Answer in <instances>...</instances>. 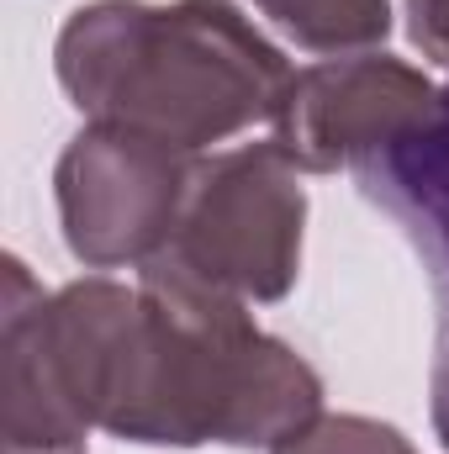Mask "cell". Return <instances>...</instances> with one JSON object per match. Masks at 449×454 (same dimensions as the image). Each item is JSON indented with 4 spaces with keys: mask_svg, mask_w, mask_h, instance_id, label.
Returning <instances> with one entry per match:
<instances>
[{
    "mask_svg": "<svg viewBox=\"0 0 449 454\" xmlns=\"http://www.w3.org/2000/svg\"><path fill=\"white\" fill-rule=\"evenodd\" d=\"M302 169L264 137L201 159L169 254L227 296L264 307L302 275Z\"/></svg>",
    "mask_w": 449,
    "mask_h": 454,
    "instance_id": "obj_3",
    "label": "cell"
},
{
    "mask_svg": "<svg viewBox=\"0 0 449 454\" xmlns=\"http://www.w3.org/2000/svg\"><path fill=\"white\" fill-rule=\"evenodd\" d=\"M307 53H370L391 32V0H254Z\"/></svg>",
    "mask_w": 449,
    "mask_h": 454,
    "instance_id": "obj_8",
    "label": "cell"
},
{
    "mask_svg": "<svg viewBox=\"0 0 449 454\" xmlns=\"http://www.w3.org/2000/svg\"><path fill=\"white\" fill-rule=\"evenodd\" d=\"M349 175L359 180V191L381 212L397 217L407 243L423 254V270H429V286H434V312H439L434 370H429L434 434L449 450V85L429 121L391 137L381 153L359 159Z\"/></svg>",
    "mask_w": 449,
    "mask_h": 454,
    "instance_id": "obj_6",
    "label": "cell"
},
{
    "mask_svg": "<svg viewBox=\"0 0 449 454\" xmlns=\"http://www.w3.org/2000/svg\"><path fill=\"white\" fill-rule=\"evenodd\" d=\"M407 37L423 59L449 69V0H407Z\"/></svg>",
    "mask_w": 449,
    "mask_h": 454,
    "instance_id": "obj_10",
    "label": "cell"
},
{
    "mask_svg": "<svg viewBox=\"0 0 449 454\" xmlns=\"http://www.w3.org/2000/svg\"><path fill=\"white\" fill-rule=\"evenodd\" d=\"M439 96L445 85L397 53H338L291 74L270 143L302 175H338L429 121Z\"/></svg>",
    "mask_w": 449,
    "mask_h": 454,
    "instance_id": "obj_5",
    "label": "cell"
},
{
    "mask_svg": "<svg viewBox=\"0 0 449 454\" xmlns=\"http://www.w3.org/2000/svg\"><path fill=\"white\" fill-rule=\"evenodd\" d=\"M53 74L85 121L201 159L270 127L296 69L232 0H91L59 27Z\"/></svg>",
    "mask_w": 449,
    "mask_h": 454,
    "instance_id": "obj_2",
    "label": "cell"
},
{
    "mask_svg": "<svg viewBox=\"0 0 449 454\" xmlns=\"http://www.w3.org/2000/svg\"><path fill=\"white\" fill-rule=\"evenodd\" d=\"M32 270L5 254V296H0V434L5 454H85L91 423L59 391L27 312Z\"/></svg>",
    "mask_w": 449,
    "mask_h": 454,
    "instance_id": "obj_7",
    "label": "cell"
},
{
    "mask_svg": "<svg viewBox=\"0 0 449 454\" xmlns=\"http://www.w3.org/2000/svg\"><path fill=\"white\" fill-rule=\"evenodd\" d=\"M27 312L69 407L122 444L275 454L323 418V375L169 248L138 270V286L32 280Z\"/></svg>",
    "mask_w": 449,
    "mask_h": 454,
    "instance_id": "obj_1",
    "label": "cell"
},
{
    "mask_svg": "<svg viewBox=\"0 0 449 454\" xmlns=\"http://www.w3.org/2000/svg\"><path fill=\"white\" fill-rule=\"evenodd\" d=\"M196 169V153L85 121L53 169V201L69 254L85 270H143L175 243Z\"/></svg>",
    "mask_w": 449,
    "mask_h": 454,
    "instance_id": "obj_4",
    "label": "cell"
},
{
    "mask_svg": "<svg viewBox=\"0 0 449 454\" xmlns=\"http://www.w3.org/2000/svg\"><path fill=\"white\" fill-rule=\"evenodd\" d=\"M275 454H418V450L407 444L402 428H391L381 418L323 412L318 423H307L296 439H286Z\"/></svg>",
    "mask_w": 449,
    "mask_h": 454,
    "instance_id": "obj_9",
    "label": "cell"
}]
</instances>
